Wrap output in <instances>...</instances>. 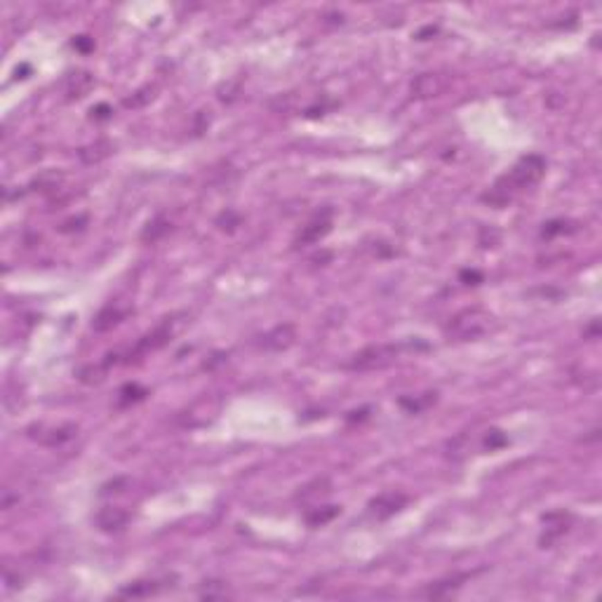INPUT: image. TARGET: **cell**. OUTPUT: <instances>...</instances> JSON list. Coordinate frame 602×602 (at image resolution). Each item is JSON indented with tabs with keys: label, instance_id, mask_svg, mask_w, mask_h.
<instances>
[{
	"label": "cell",
	"instance_id": "6da1fadb",
	"mask_svg": "<svg viewBox=\"0 0 602 602\" xmlns=\"http://www.w3.org/2000/svg\"><path fill=\"white\" fill-rule=\"evenodd\" d=\"M546 175V160L541 156H524L506 172L504 177H499L494 182V186L482 195V200L490 202L492 207H504L511 200H515L524 188L534 186L541 182V177Z\"/></svg>",
	"mask_w": 602,
	"mask_h": 602
},
{
	"label": "cell",
	"instance_id": "7a4b0ae2",
	"mask_svg": "<svg viewBox=\"0 0 602 602\" xmlns=\"http://www.w3.org/2000/svg\"><path fill=\"white\" fill-rule=\"evenodd\" d=\"M492 325V315L485 311V308H466V311L457 313L454 318L447 323L445 332L450 337L454 339H461V342H466V339H475L480 335H485L487 330H490Z\"/></svg>",
	"mask_w": 602,
	"mask_h": 602
},
{
	"label": "cell",
	"instance_id": "3957f363",
	"mask_svg": "<svg viewBox=\"0 0 602 602\" xmlns=\"http://www.w3.org/2000/svg\"><path fill=\"white\" fill-rule=\"evenodd\" d=\"M407 346H400V344H379V346H369V348L360 351L357 355H353L351 360V369H360V372H367V369H381V367H389L391 362L398 360V355Z\"/></svg>",
	"mask_w": 602,
	"mask_h": 602
},
{
	"label": "cell",
	"instance_id": "277c9868",
	"mask_svg": "<svg viewBox=\"0 0 602 602\" xmlns=\"http://www.w3.org/2000/svg\"><path fill=\"white\" fill-rule=\"evenodd\" d=\"M177 330H179V325H177V315H172V318H165L163 323H160V325L156 327V330L148 332L146 337H141V339H139V344L134 346L132 353H134V355H146V353H151V351L163 348V346L168 344L172 337H175V332H177Z\"/></svg>",
	"mask_w": 602,
	"mask_h": 602
},
{
	"label": "cell",
	"instance_id": "5b68a950",
	"mask_svg": "<svg viewBox=\"0 0 602 602\" xmlns=\"http://www.w3.org/2000/svg\"><path fill=\"white\" fill-rule=\"evenodd\" d=\"M409 499L405 497L400 492H386V494H379L377 499L369 502V515L377 517V520H386V517L400 513V511L407 506Z\"/></svg>",
	"mask_w": 602,
	"mask_h": 602
},
{
	"label": "cell",
	"instance_id": "8992f818",
	"mask_svg": "<svg viewBox=\"0 0 602 602\" xmlns=\"http://www.w3.org/2000/svg\"><path fill=\"white\" fill-rule=\"evenodd\" d=\"M332 229V210H325V212H318L315 217L308 222L306 226L301 229V233L296 236V245H313L318 242L320 238H325L330 233Z\"/></svg>",
	"mask_w": 602,
	"mask_h": 602
},
{
	"label": "cell",
	"instance_id": "52a82bcc",
	"mask_svg": "<svg viewBox=\"0 0 602 602\" xmlns=\"http://www.w3.org/2000/svg\"><path fill=\"white\" fill-rule=\"evenodd\" d=\"M294 339H296V330H294V325H278V327H273L271 332H266L264 337H261V348H266V351H285V348H290L292 344H294Z\"/></svg>",
	"mask_w": 602,
	"mask_h": 602
},
{
	"label": "cell",
	"instance_id": "ba28073f",
	"mask_svg": "<svg viewBox=\"0 0 602 602\" xmlns=\"http://www.w3.org/2000/svg\"><path fill=\"white\" fill-rule=\"evenodd\" d=\"M445 85H447V82H445V78L440 73H421L419 78L412 82V92L419 99L438 97V94L445 89Z\"/></svg>",
	"mask_w": 602,
	"mask_h": 602
},
{
	"label": "cell",
	"instance_id": "9c48e42d",
	"mask_svg": "<svg viewBox=\"0 0 602 602\" xmlns=\"http://www.w3.org/2000/svg\"><path fill=\"white\" fill-rule=\"evenodd\" d=\"M130 520V513L123 508H116V506H109V508H101L97 513V524L104 532H118L123 529Z\"/></svg>",
	"mask_w": 602,
	"mask_h": 602
},
{
	"label": "cell",
	"instance_id": "30bf717a",
	"mask_svg": "<svg viewBox=\"0 0 602 602\" xmlns=\"http://www.w3.org/2000/svg\"><path fill=\"white\" fill-rule=\"evenodd\" d=\"M125 315H127V311H123V308L116 306V303H109V306L101 308V311L97 313V318H94V323H92V330L94 332L111 330V327H116V325L123 323Z\"/></svg>",
	"mask_w": 602,
	"mask_h": 602
},
{
	"label": "cell",
	"instance_id": "8fae6325",
	"mask_svg": "<svg viewBox=\"0 0 602 602\" xmlns=\"http://www.w3.org/2000/svg\"><path fill=\"white\" fill-rule=\"evenodd\" d=\"M94 80L92 76L87 73V71H78V73H71L69 80H67V94L69 99H80L85 97V94L92 89Z\"/></svg>",
	"mask_w": 602,
	"mask_h": 602
},
{
	"label": "cell",
	"instance_id": "7c38bea8",
	"mask_svg": "<svg viewBox=\"0 0 602 602\" xmlns=\"http://www.w3.org/2000/svg\"><path fill=\"white\" fill-rule=\"evenodd\" d=\"M73 433H76V426H59V428H50L47 433L33 435V438H38L43 445L55 447V445H62V443H67V440H71L73 438Z\"/></svg>",
	"mask_w": 602,
	"mask_h": 602
},
{
	"label": "cell",
	"instance_id": "4fadbf2b",
	"mask_svg": "<svg viewBox=\"0 0 602 602\" xmlns=\"http://www.w3.org/2000/svg\"><path fill=\"white\" fill-rule=\"evenodd\" d=\"M339 515V506H323V508H308L306 511V522L311 524V527H320V524L335 520V517Z\"/></svg>",
	"mask_w": 602,
	"mask_h": 602
},
{
	"label": "cell",
	"instance_id": "5bb4252c",
	"mask_svg": "<svg viewBox=\"0 0 602 602\" xmlns=\"http://www.w3.org/2000/svg\"><path fill=\"white\" fill-rule=\"evenodd\" d=\"M158 591L160 586L156 581H136L132 586L123 588L118 595H121V598H146V595H156Z\"/></svg>",
	"mask_w": 602,
	"mask_h": 602
},
{
	"label": "cell",
	"instance_id": "9a60e30c",
	"mask_svg": "<svg viewBox=\"0 0 602 602\" xmlns=\"http://www.w3.org/2000/svg\"><path fill=\"white\" fill-rule=\"evenodd\" d=\"M165 231H168V226H165L163 219H156L153 224H148V231L144 233V240H148V238H151V240H156V238L163 236Z\"/></svg>",
	"mask_w": 602,
	"mask_h": 602
},
{
	"label": "cell",
	"instance_id": "2e32d148",
	"mask_svg": "<svg viewBox=\"0 0 602 602\" xmlns=\"http://www.w3.org/2000/svg\"><path fill=\"white\" fill-rule=\"evenodd\" d=\"M506 445V438L499 431H490L485 438V447L487 450H497V447H504Z\"/></svg>",
	"mask_w": 602,
	"mask_h": 602
},
{
	"label": "cell",
	"instance_id": "e0dca14e",
	"mask_svg": "<svg viewBox=\"0 0 602 602\" xmlns=\"http://www.w3.org/2000/svg\"><path fill=\"white\" fill-rule=\"evenodd\" d=\"M563 226H565V222H551V224H548L546 229H544V233H541V236H544V238H553L556 233H565Z\"/></svg>",
	"mask_w": 602,
	"mask_h": 602
},
{
	"label": "cell",
	"instance_id": "ac0fdd59",
	"mask_svg": "<svg viewBox=\"0 0 602 602\" xmlns=\"http://www.w3.org/2000/svg\"><path fill=\"white\" fill-rule=\"evenodd\" d=\"M73 45L80 47V50H92V40H89L87 35H80V38H76Z\"/></svg>",
	"mask_w": 602,
	"mask_h": 602
},
{
	"label": "cell",
	"instance_id": "d6986e66",
	"mask_svg": "<svg viewBox=\"0 0 602 602\" xmlns=\"http://www.w3.org/2000/svg\"><path fill=\"white\" fill-rule=\"evenodd\" d=\"M435 33H438V28H435V26H428V28H424V31L419 33V40H426V35H435Z\"/></svg>",
	"mask_w": 602,
	"mask_h": 602
},
{
	"label": "cell",
	"instance_id": "ffe728a7",
	"mask_svg": "<svg viewBox=\"0 0 602 602\" xmlns=\"http://www.w3.org/2000/svg\"><path fill=\"white\" fill-rule=\"evenodd\" d=\"M461 278H463V280H480L482 276H480V273H475V271H470V273H468V271H463V273H461Z\"/></svg>",
	"mask_w": 602,
	"mask_h": 602
},
{
	"label": "cell",
	"instance_id": "44dd1931",
	"mask_svg": "<svg viewBox=\"0 0 602 602\" xmlns=\"http://www.w3.org/2000/svg\"><path fill=\"white\" fill-rule=\"evenodd\" d=\"M106 116H109V106L106 104L97 106V118H106Z\"/></svg>",
	"mask_w": 602,
	"mask_h": 602
}]
</instances>
